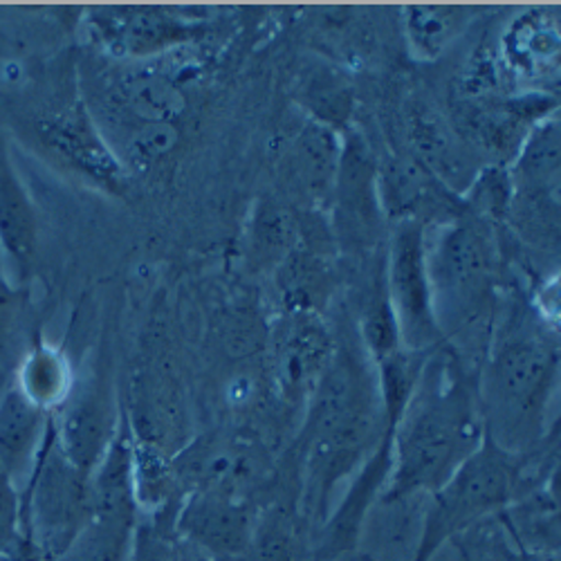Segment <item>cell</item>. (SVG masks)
<instances>
[{"label":"cell","instance_id":"8992f818","mask_svg":"<svg viewBox=\"0 0 561 561\" xmlns=\"http://www.w3.org/2000/svg\"><path fill=\"white\" fill-rule=\"evenodd\" d=\"M90 519V477L50 436L23 492V535L43 561H57Z\"/></svg>","mask_w":561,"mask_h":561},{"label":"cell","instance_id":"44dd1931","mask_svg":"<svg viewBox=\"0 0 561 561\" xmlns=\"http://www.w3.org/2000/svg\"><path fill=\"white\" fill-rule=\"evenodd\" d=\"M402 16L409 48L423 61L438 59L467 25L462 5H409Z\"/></svg>","mask_w":561,"mask_h":561},{"label":"cell","instance_id":"9c48e42d","mask_svg":"<svg viewBox=\"0 0 561 561\" xmlns=\"http://www.w3.org/2000/svg\"><path fill=\"white\" fill-rule=\"evenodd\" d=\"M198 10L122 5L100 8L90 14L98 43L119 59H153L198 36L203 19Z\"/></svg>","mask_w":561,"mask_h":561},{"label":"cell","instance_id":"4fadbf2b","mask_svg":"<svg viewBox=\"0 0 561 561\" xmlns=\"http://www.w3.org/2000/svg\"><path fill=\"white\" fill-rule=\"evenodd\" d=\"M53 415L34 407L10 382L0 393V472L25 492L38 456L50 436Z\"/></svg>","mask_w":561,"mask_h":561},{"label":"cell","instance_id":"6da1fadb","mask_svg":"<svg viewBox=\"0 0 561 561\" xmlns=\"http://www.w3.org/2000/svg\"><path fill=\"white\" fill-rule=\"evenodd\" d=\"M485 438L477 378L447 344L436 346L391 432V472L380 503L430 496Z\"/></svg>","mask_w":561,"mask_h":561},{"label":"cell","instance_id":"d6986e66","mask_svg":"<svg viewBox=\"0 0 561 561\" xmlns=\"http://www.w3.org/2000/svg\"><path fill=\"white\" fill-rule=\"evenodd\" d=\"M119 98L135 117L145 122V126H173L186 106L173 72L158 66H142L124 75L119 81Z\"/></svg>","mask_w":561,"mask_h":561},{"label":"cell","instance_id":"52a82bcc","mask_svg":"<svg viewBox=\"0 0 561 561\" xmlns=\"http://www.w3.org/2000/svg\"><path fill=\"white\" fill-rule=\"evenodd\" d=\"M385 288L407 351L432 353L445 344L427 276L425 225L420 220H398L385 265Z\"/></svg>","mask_w":561,"mask_h":561},{"label":"cell","instance_id":"ffe728a7","mask_svg":"<svg viewBox=\"0 0 561 561\" xmlns=\"http://www.w3.org/2000/svg\"><path fill=\"white\" fill-rule=\"evenodd\" d=\"M342 149L331 126L312 122L297 137L293 149V173L310 196H321L335 186Z\"/></svg>","mask_w":561,"mask_h":561},{"label":"cell","instance_id":"5b68a950","mask_svg":"<svg viewBox=\"0 0 561 561\" xmlns=\"http://www.w3.org/2000/svg\"><path fill=\"white\" fill-rule=\"evenodd\" d=\"M425 261L443 342L474 335L494 306L496 254L481 222L458 218L425 227Z\"/></svg>","mask_w":561,"mask_h":561},{"label":"cell","instance_id":"277c9868","mask_svg":"<svg viewBox=\"0 0 561 561\" xmlns=\"http://www.w3.org/2000/svg\"><path fill=\"white\" fill-rule=\"evenodd\" d=\"M533 483L512 456L488 436L458 470L425 499V514L409 561H432L449 541L522 503Z\"/></svg>","mask_w":561,"mask_h":561},{"label":"cell","instance_id":"8fae6325","mask_svg":"<svg viewBox=\"0 0 561 561\" xmlns=\"http://www.w3.org/2000/svg\"><path fill=\"white\" fill-rule=\"evenodd\" d=\"M256 510L250 499L239 494L196 490L182 496L175 528L216 561H243L250 552Z\"/></svg>","mask_w":561,"mask_h":561},{"label":"cell","instance_id":"d4e9b609","mask_svg":"<svg viewBox=\"0 0 561 561\" xmlns=\"http://www.w3.org/2000/svg\"><path fill=\"white\" fill-rule=\"evenodd\" d=\"M411 135L415 139V147L420 158L427 162L430 169L436 171V175L445 178L447 182H462L467 167L462 151L454 142V137L449 135V128L436 119L430 111L420 108L413 113V124H411Z\"/></svg>","mask_w":561,"mask_h":561},{"label":"cell","instance_id":"ac0fdd59","mask_svg":"<svg viewBox=\"0 0 561 561\" xmlns=\"http://www.w3.org/2000/svg\"><path fill=\"white\" fill-rule=\"evenodd\" d=\"M77 382L75 368L64 351L50 344H32L19 362L12 385L45 413H55L68 400Z\"/></svg>","mask_w":561,"mask_h":561},{"label":"cell","instance_id":"2e32d148","mask_svg":"<svg viewBox=\"0 0 561 561\" xmlns=\"http://www.w3.org/2000/svg\"><path fill=\"white\" fill-rule=\"evenodd\" d=\"M41 133L53 151H57L83 173L108 186H119L124 182V164L108 149L98 128L92 126L81 108H72L53 122L43 124Z\"/></svg>","mask_w":561,"mask_h":561},{"label":"cell","instance_id":"cb8c5ba5","mask_svg":"<svg viewBox=\"0 0 561 561\" xmlns=\"http://www.w3.org/2000/svg\"><path fill=\"white\" fill-rule=\"evenodd\" d=\"M297 218L286 205L263 201L252 218L250 243L254 256L265 265H280L297 248Z\"/></svg>","mask_w":561,"mask_h":561},{"label":"cell","instance_id":"30bf717a","mask_svg":"<svg viewBox=\"0 0 561 561\" xmlns=\"http://www.w3.org/2000/svg\"><path fill=\"white\" fill-rule=\"evenodd\" d=\"M115 398L100 373L75 382L72 393L53 413V434L64 456L90 477L122 425Z\"/></svg>","mask_w":561,"mask_h":561},{"label":"cell","instance_id":"9a60e30c","mask_svg":"<svg viewBox=\"0 0 561 561\" xmlns=\"http://www.w3.org/2000/svg\"><path fill=\"white\" fill-rule=\"evenodd\" d=\"M0 250L21 276H27L38 252V220L10 151L0 142Z\"/></svg>","mask_w":561,"mask_h":561},{"label":"cell","instance_id":"7a4b0ae2","mask_svg":"<svg viewBox=\"0 0 561 561\" xmlns=\"http://www.w3.org/2000/svg\"><path fill=\"white\" fill-rule=\"evenodd\" d=\"M306 409L299 510L314 535L329 519L337 488L357 474L391 427L376 368L357 346L337 344Z\"/></svg>","mask_w":561,"mask_h":561},{"label":"cell","instance_id":"5bb4252c","mask_svg":"<svg viewBox=\"0 0 561 561\" xmlns=\"http://www.w3.org/2000/svg\"><path fill=\"white\" fill-rule=\"evenodd\" d=\"M559 48V19L557 12L548 8L522 14L501 38L505 70L526 83L557 79Z\"/></svg>","mask_w":561,"mask_h":561},{"label":"cell","instance_id":"7c38bea8","mask_svg":"<svg viewBox=\"0 0 561 561\" xmlns=\"http://www.w3.org/2000/svg\"><path fill=\"white\" fill-rule=\"evenodd\" d=\"M178 488L184 494L220 490L248 496L261 481L263 454L256 443L241 436H203L171 456Z\"/></svg>","mask_w":561,"mask_h":561},{"label":"cell","instance_id":"7402d4cb","mask_svg":"<svg viewBox=\"0 0 561 561\" xmlns=\"http://www.w3.org/2000/svg\"><path fill=\"white\" fill-rule=\"evenodd\" d=\"M175 512L178 505L139 517L128 561H216L178 533Z\"/></svg>","mask_w":561,"mask_h":561},{"label":"cell","instance_id":"603a6c76","mask_svg":"<svg viewBox=\"0 0 561 561\" xmlns=\"http://www.w3.org/2000/svg\"><path fill=\"white\" fill-rule=\"evenodd\" d=\"M27 304L23 290L0 272V387H8L30 351Z\"/></svg>","mask_w":561,"mask_h":561},{"label":"cell","instance_id":"484cf974","mask_svg":"<svg viewBox=\"0 0 561 561\" xmlns=\"http://www.w3.org/2000/svg\"><path fill=\"white\" fill-rule=\"evenodd\" d=\"M499 559L501 561H561L559 550L554 548H535L510 537L501 541Z\"/></svg>","mask_w":561,"mask_h":561},{"label":"cell","instance_id":"ba28073f","mask_svg":"<svg viewBox=\"0 0 561 561\" xmlns=\"http://www.w3.org/2000/svg\"><path fill=\"white\" fill-rule=\"evenodd\" d=\"M335 337L319 312H284L270 337L267 373L276 398L306 407L335 355Z\"/></svg>","mask_w":561,"mask_h":561},{"label":"cell","instance_id":"3957f363","mask_svg":"<svg viewBox=\"0 0 561 561\" xmlns=\"http://www.w3.org/2000/svg\"><path fill=\"white\" fill-rule=\"evenodd\" d=\"M557 376L559 351L548 331L514 319L492 333L477 378L485 436L512 456L528 454L548 432Z\"/></svg>","mask_w":561,"mask_h":561},{"label":"cell","instance_id":"e0dca14e","mask_svg":"<svg viewBox=\"0 0 561 561\" xmlns=\"http://www.w3.org/2000/svg\"><path fill=\"white\" fill-rule=\"evenodd\" d=\"M312 530L299 505L272 503L256 510L250 552L243 561H310Z\"/></svg>","mask_w":561,"mask_h":561}]
</instances>
